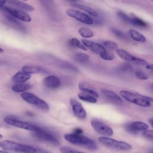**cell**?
<instances>
[{"instance_id": "obj_19", "label": "cell", "mask_w": 153, "mask_h": 153, "mask_svg": "<svg viewBox=\"0 0 153 153\" xmlns=\"http://www.w3.org/2000/svg\"><path fill=\"white\" fill-rule=\"evenodd\" d=\"M101 91L102 93L109 100H111L112 101L118 104L122 103V99H121L120 96H118L117 93H114V91L109 90L108 89H102Z\"/></svg>"}, {"instance_id": "obj_10", "label": "cell", "mask_w": 153, "mask_h": 153, "mask_svg": "<svg viewBox=\"0 0 153 153\" xmlns=\"http://www.w3.org/2000/svg\"><path fill=\"white\" fill-rule=\"evenodd\" d=\"M33 135L41 140L46 142L54 146H59L60 145L59 140L56 137L41 128L38 130L33 131Z\"/></svg>"}, {"instance_id": "obj_42", "label": "cell", "mask_w": 153, "mask_h": 153, "mask_svg": "<svg viewBox=\"0 0 153 153\" xmlns=\"http://www.w3.org/2000/svg\"><path fill=\"white\" fill-rule=\"evenodd\" d=\"M149 152H150V153H153V149H151Z\"/></svg>"}, {"instance_id": "obj_7", "label": "cell", "mask_w": 153, "mask_h": 153, "mask_svg": "<svg viewBox=\"0 0 153 153\" xmlns=\"http://www.w3.org/2000/svg\"><path fill=\"white\" fill-rule=\"evenodd\" d=\"M90 123L93 128L98 133L105 137L111 136L113 134L114 131L112 128L103 122L97 119H93L91 120Z\"/></svg>"}, {"instance_id": "obj_16", "label": "cell", "mask_w": 153, "mask_h": 153, "mask_svg": "<svg viewBox=\"0 0 153 153\" xmlns=\"http://www.w3.org/2000/svg\"><path fill=\"white\" fill-rule=\"evenodd\" d=\"M78 88L85 94L91 95L95 97H99V94L96 90L87 82H80L78 85Z\"/></svg>"}, {"instance_id": "obj_36", "label": "cell", "mask_w": 153, "mask_h": 153, "mask_svg": "<svg viewBox=\"0 0 153 153\" xmlns=\"http://www.w3.org/2000/svg\"><path fill=\"white\" fill-rule=\"evenodd\" d=\"M7 2L6 1H0V9H2L5 6V4Z\"/></svg>"}, {"instance_id": "obj_38", "label": "cell", "mask_w": 153, "mask_h": 153, "mask_svg": "<svg viewBox=\"0 0 153 153\" xmlns=\"http://www.w3.org/2000/svg\"><path fill=\"white\" fill-rule=\"evenodd\" d=\"M149 122L151 124V126L153 127V118H151L149 119Z\"/></svg>"}, {"instance_id": "obj_30", "label": "cell", "mask_w": 153, "mask_h": 153, "mask_svg": "<svg viewBox=\"0 0 153 153\" xmlns=\"http://www.w3.org/2000/svg\"><path fill=\"white\" fill-rule=\"evenodd\" d=\"M135 76L137 79L141 80H146L148 79V76L141 70H136L135 71Z\"/></svg>"}, {"instance_id": "obj_43", "label": "cell", "mask_w": 153, "mask_h": 153, "mask_svg": "<svg viewBox=\"0 0 153 153\" xmlns=\"http://www.w3.org/2000/svg\"><path fill=\"white\" fill-rule=\"evenodd\" d=\"M151 87H152V89L153 90V84H152V86H151Z\"/></svg>"}, {"instance_id": "obj_31", "label": "cell", "mask_w": 153, "mask_h": 153, "mask_svg": "<svg viewBox=\"0 0 153 153\" xmlns=\"http://www.w3.org/2000/svg\"><path fill=\"white\" fill-rule=\"evenodd\" d=\"M60 151H61L62 153H85V152H83L78 151L76 150H75L71 148L66 147V146L61 147L60 148Z\"/></svg>"}, {"instance_id": "obj_25", "label": "cell", "mask_w": 153, "mask_h": 153, "mask_svg": "<svg viewBox=\"0 0 153 153\" xmlns=\"http://www.w3.org/2000/svg\"><path fill=\"white\" fill-rule=\"evenodd\" d=\"M78 32L79 35L85 38H91L94 36V32L89 28L86 27H82L79 29Z\"/></svg>"}, {"instance_id": "obj_34", "label": "cell", "mask_w": 153, "mask_h": 153, "mask_svg": "<svg viewBox=\"0 0 153 153\" xmlns=\"http://www.w3.org/2000/svg\"><path fill=\"white\" fill-rule=\"evenodd\" d=\"M112 32L115 36H117L118 38H120V39H124L126 38V36L124 35V33L117 29H112Z\"/></svg>"}, {"instance_id": "obj_11", "label": "cell", "mask_w": 153, "mask_h": 153, "mask_svg": "<svg viewBox=\"0 0 153 153\" xmlns=\"http://www.w3.org/2000/svg\"><path fill=\"white\" fill-rule=\"evenodd\" d=\"M81 41L83 45L86 48H88L93 53L99 55L102 59H103V57L108 53L104 48V47L100 44L92 42L85 39H82Z\"/></svg>"}, {"instance_id": "obj_3", "label": "cell", "mask_w": 153, "mask_h": 153, "mask_svg": "<svg viewBox=\"0 0 153 153\" xmlns=\"http://www.w3.org/2000/svg\"><path fill=\"white\" fill-rule=\"evenodd\" d=\"M98 140L108 148L118 150L128 151L131 149V145L124 141L117 140L108 137L102 136L98 138Z\"/></svg>"}, {"instance_id": "obj_28", "label": "cell", "mask_w": 153, "mask_h": 153, "mask_svg": "<svg viewBox=\"0 0 153 153\" xmlns=\"http://www.w3.org/2000/svg\"><path fill=\"white\" fill-rule=\"evenodd\" d=\"M75 60L82 64L86 63L89 60V56L88 55L84 54V53H78L75 57Z\"/></svg>"}, {"instance_id": "obj_40", "label": "cell", "mask_w": 153, "mask_h": 153, "mask_svg": "<svg viewBox=\"0 0 153 153\" xmlns=\"http://www.w3.org/2000/svg\"><path fill=\"white\" fill-rule=\"evenodd\" d=\"M0 153H7V152L5 151H0Z\"/></svg>"}, {"instance_id": "obj_20", "label": "cell", "mask_w": 153, "mask_h": 153, "mask_svg": "<svg viewBox=\"0 0 153 153\" xmlns=\"http://www.w3.org/2000/svg\"><path fill=\"white\" fill-rule=\"evenodd\" d=\"M31 78V75L23 71H19L14 74L13 81L16 83H25Z\"/></svg>"}, {"instance_id": "obj_6", "label": "cell", "mask_w": 153, "mask_h": 153, "mask_svg": "<svg viewBox=\"0 0 153 153\" xmlns=\"http://www.w3.org/2000/svg\"><path fill=\"white\" fill-rule=\"evenodd\" d=\"M4 121L5 123L18 127L20 128H23L25 130H30L32 131H35L36 130H38L40 128L36 126H35L33 124H32L30 123L19 120L18 119L10 117H6L4 118Z\"/></svg>"}, {"instance_id": "obj_32", "label": "cell", "mask_w": 153, "mask_h": 153, "mask_svg": "<svg viewBox=\"0 0 153 153\" xmlns=\"http://www.w3.org/2000/svg\"><path fill=\"white\" fill-rule=\"evenodd\" d=\"M117 16L119 19H120L123 22L126 23H130V17H129L126 14L121 11H119L117 13Z\"/></svg>"}, {"instance_id": "obj_4", "label": "cell", "mask_w": 153, "mask_h": 153, "mask_svg": "<svg viewBox=\"0 0 153 153\" xmlns=\"http://www.w3.org/2000/svg\"><path fill=\"white\" fill-rule=\"evenodd\" d=\"M120 94L128 102L142 107H149L151 105V102L143 97L141 95L135 94L127 90H121Z\"/></svg>"}, {"instance_id": "obj_17", "label": "cell", "mask_w": 153, "mask_h": 153, "mask_svg": "<svg viewBox=\"0 0 153 153\" xmlns=\"http://www.w3.org/2000/svg\"><path fill=\"white\" fill-rule=\"evenodd\" d=\"M22 71L29 75L37 73H45L46 72V70L41 66L30 65L23 66L22 68Z\"/></svg>"}, {"instance_id": "obj_18", "label": "cell", "mask_w": 153, "mask_h": 153, "mask_svg": "<svg viewBox=\"0 0 153 153\" xmlns=\"http://www.w3.org/2000/svg\"><path fill=\"white\" fill-rule=\"evenodd\" d=\"M7 2L9 3L11 5H13L14 7L19 8L21 10H25L26 11H34V8L27 4L25 3L24 2L20 1H14V0H10L7 1Z\"/></svg>"}, {"instance_id": "obj_8", "label": "cell", "mask_w": 153, "mask_h": 153, "mask_svg": "<svg viewBox=\"0 0 153 153\" xmlns=\"http://www.w3.org/2000/svg\"><path fill=\"white\" fill-rule=\"evenodd\" d=\"M1 10L7 12L9 14V16L23 22H29L32 20L31 17L23 10L10 8L7 6L3 7Z\"/></svg>"}, {"instance_id": "obj_14", "label": "cell", "mask_w": 153, "mask_h": 153, "mask_svg": "<svg viewBox=\"0 0 153 153\" xmlns=\"http://www.w3.org/2000/svg\"><path fill=\"white\" fill-rule=\"evenodd\" d=\"M70 103L74 115L79 119L83 120L86 117L87 113L82 105L75 99H71Z\"/></svg>"}, {"instance_id": "obj_24", "label": "cell", "mask_w": 153, "mask_h": 153, "mask_svg": "<svg viewBox=\"0 0 153 153\" xmlns=\"http://www.w3.org/2000/svg\"><path fill=\"white\" fill-rule=\"evenodd\" d=\"M78 96L79 97V99L81 100H83L84 102H89V103H94L97 102V99L96 97L92 96L91 95L85 94L84 93H79L78 94Z\"/></svg>"}, {"instance_id": "obj_9", "label": "cell", "mask_w": 153, "mask_h": 153, "mask_svg": "<svg viewBox=\"0 0 153 153\" xmlns=\"http://www.w3.org/2000/svg\"><path fill=\"white\" fill-rule=\"evenodd\" d=\"M66 13L68 16L74 18L82 23L88 25L93 24V20L90 16L77 10L69 9L66 11Z\"/></svg>"}, {"instance_id": "obj_27", "label": "cell", "mask_w": 153, "mask_h": 153, "mask_svg": "<svg viewBox=\"0 0 153 153\" xmlns=\"http://www.w3.org/2000/svg\"><path fill=\"white\" fill-rule=\"evenodd\" d=\"M69 44L70 45L74 47H76L78 48H80L82 50L86 51L87 50V48L83 45L82 43H81L80 42L79 40H78L77 38H71L69 41Z\"/></svg>"}, {"instance_id": "obj_26", "label": "cell", "mask_w": 153, "mask_h": 153, "mask_svg": "<svg viewBox=\"0 0 153 153\" xmlns=\"http://www.w3.org/2000/svg\"><path fill=\"white\" fill-rule=\"evenodd\" d=\"M130 23L140 27H145L147 26V23L145 22L135 16L130 18Z\"/></svg>"}, {"instance_id": "obj_22", "label": "cell", "mask_w": 153, "mask_h": 153, "mask_svg": "<svg viewBox=\"0 0 153 153\" xmlns=\"http://www.w3.org/2000/svg\"><path fill=\"white\" fill-rule=\"evenodd\" d=\"M31 87V85L29 83H16L12 86V90L16 93H25Z\"/></svg>"}, {"instance_id": "obj_15", "label": "cell", "mask_w": 153, "mask_h": 153, "mask_svg": "<svg viewBox=\"0 0 153 153\" xmlns=\"http://www.w3.org/2000/svg\"><path fill=\"white\" fill-rule=\"evenodd\" d=\"M44 84L48 88L55 89L60 85V80L55 75H50L44 79Z\"/></svg>"}, {"instance_id": "obj_35", "label": "cell", "mask_w": 153, "mask_h": 153, "mask_svg": "<svg viewBox=\"0 0 153 153\" xmlns=\"http://www.w3.org/2000/svg\"><path fill=\"white\" fill-rule=\"evenodd\" d=\"M74 133H75V134H82V130L81 128H76L74 130Z\"/></svg>"}, {"instance_id": "obj_1", "label": "cell", "mask_w": 153, "mask_h": 153, "mask_svg": "<svg viewBox=\"0 0 153 153\" xmlns=\"http://www.w3.org/2000/svg\"><path fill=\"white\" fill-rule=\"evenodd\" d=\"M64 138L69 142L74 145L84 146L91 150L97 149L96 143L93 140L82 134H66L64 135Z\"/></svg>"}, {"instance_id": "obj_5", "label": "cell", "mask_w": 153, "mask_h": 153, "mask_svg": "<svg viewBox=\"0 0 153 153\" xmlns=\"http://www.w3.org/2000/svg\"><path fill=\"white\" fill-rule=\"evenodd\" d=\"M21 97L26 102L33 105L44 111H48L50 108L47 102L33 93L25 92L21 94Z\"/></svg>"}, {"instance_id": "obj_12", "label": "cell", "mask_w": 153, "mask_h": 153, "mask_svg": "<svg viewBox=\"0 0 153 153\" xmlns=\"http://www.w3.org/2000/svg\"><path fill=\"white\" fill-rule=\"evenodd\" d=\"M115 51L118 56L124 60H126L127 62H132L133 63L139 64V65H146L147 63L146 61H145V60L133 56V55H131L130 53H129L128 51H127L125 50H123L121 48H118Z\"/></svg>"}, {"instance_id": "obj_33", "label": "cell", "mask_w": 153, "mask_h": 153, "mask_svg": "<svg viewBox=\"0 0 153 153\" xmlns=\"http://www.w3.org/2000/svg\"><path fill=\"white\" fill-rule=\"evenodd\" d=\"M142 135L146 139L153 142V130H146L145 131H143L142 133Z\"/></svg>"}, {"instance_id": "obj_37", "label": "cell", "mask_w": 153, "mask_h": 153, "mask_svg": "<svg viewBox=\"0 0 153 153\" xmlns=\"http://www.w3.org/2000/svg\"><path fill=\"white\" fill-rule=\"evenodd\" d=\"M146 68L151 71H153V65H147L146 66Z\"/></svg>"}, {"instance_id": "obj_29", "label": "cell", "mask_w": 153, "mask_h": 153, "mask_svg": "<svg viewBox=\"0 0 153 153\" xmlns=\"http://www.w3.org/2000/svg\"><path fill=\"white\" fill-rule=\"evenodd\" d=\"M103 46L105 49L106 48L110 50H116L118 48V45L115 42L112 41H105L103 42Z\"/></svg>"}, {"instance_id": "obj_21", "label": "cell", "mask_w": 153, "mask_h": 153, "mask_svg": "<svg viewBox=\"0 0 153 153\" xmlns=\"http://www.w3.org/2000/svg\"><path fill=\"white\" fill-rule=\"evenodd\" d=\"M72 6L85 11V13H87L88 14H89L90 16H91L92 17H96L98 16V14H97V11L96 10H94L93 8H92L87 5L74 4H72Z\"/></svg>"}, {"instance_id": "obj_2", "label": "cell", "mask_w": 153, "mask_h": 153, "mask_svg": "<svg viewBox=\"0 0 153 153\" xmlns=\"http://www.w3.org/2000/svg\"><path fill=\"white\" fill-rule=\"evenodd\" d=\"M0 147L5 151H13L24 153H37V149L30 145L17 143L9 140L0 141Z\"/></svg>"}, {"instance_id": "obj_23", "label": "cell", "mask_w": 153, "mask_h": 153, "mask_svg": "<svg viewBox=\"0 0 153 153\" xmlns=\"http://www.w3.org/2000/svg\"><path fill=\"white\" fill-rule=\"evenodd\" d=\"M129 33L131 38L134 41L140 42H146V37L143 34L137 32V30H135L134 29H130L129 30Z\"/></svg>"}, {"instance_id": "obj_39", "label": "cell", "mask_w": 153, "mask_h": 153, "mask_svg": "<svg viewBox=\"0 0 153 153\" xmlns=\"http://www.w3.org/2000/svg\"><path fill=\"white\" fill-rule=\"evenodd\" d=\"M4 52V50L1 48H0V53H2Z\"/></svg>"}, {"instance_id": "obj_13", "label": "cell", "mask_w": 153, "mask_h": 153, "mask_svg": "<svg viewBox=\"0 0 153 153\" xmlns=\"http://www.w3.org/2000/svg\"><path fill=\"white\" fill-rule=\"evenodd\" d=\"M126 130L131 134H136L139 131H145L148 129V125L142 121H134L126 126Z\"/></svg>"}, {"instance_id": "obj_41", "label": "cell", "mask_w": 153, "mask_h": 153, "mask_svg": "<svg viewBox=\"0 0 153 153\" xmlns=\"http://www.w3.org/2000/svg\"><path fill=\"white\" fill-rule=\"evenodd\" d=\"M2 139V136L0 134V140H1V139Z\"/></svg>"}]
</instances>
